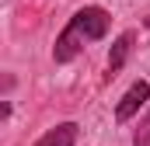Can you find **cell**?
Returning a JSON list of instances; mask_svg holds the SVG:
<instances>
[{"instance_id":"obj_1","label":"cell","mask_w":150,"mask_h":146,"mask_svg":"<svg viewBox=\"0 0 150 146\" xmlns=\"http://www.w3.org/2000/svg\"><path fill=\"white\" fill-rule=\"evenodd\" d=\"M108 11L105 7H80L74 18H70V25L63 28V35L56 38V45H52V59L56 63H70L77 52L84 49V42H98V38L108 35Z\"/></svg>"},{"instance_id":"obj_3","label":"cell","mask_w":150,"mask_h":146,"mask_svg":"<svg viewBox=\"0 0 150 146\" xmlns=\"http://www.w3.org/2000/svg\"><path fill=\"white\" fill-rule=\"evenodd\" d=\"M74 143H77V125L74 122H63V125L49 129L35 146H74Z\"/></svg>"},{"instance_id":"obj_4","label":"cell","mask_w":150,"mask_h":146,"mask_svg":"<svg viewBox=\"0 0 150 146\" xmlns=\"http://www.w3.org/2000/svg\"><path fill=\"white\" fill-rule=\"evenodd\" d=\"M133 32H122V35L115 38V45H112V52H108V70L119 73L122 70V63H126V56H129V49H133Z\"/></svg>"},{"instance_id":"obj_2","label":"cell","mask_w":150,"mask_h":146,"mask_svg":"<svg viewBox=\"0 0 150 146\" xmlns=\"http://www.w3.org/2000/svg\"><path fill=\"white\" fill-rule=\"evenodd\" d=\"M147 101H150V84H147V80H136V84L122 94V101L115 105V122H129Z\"/></svg>"}]
</instances>
